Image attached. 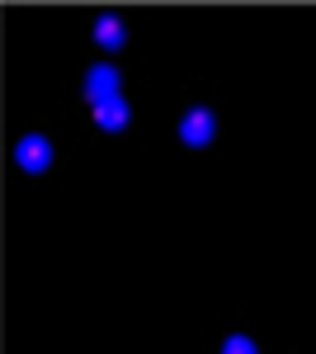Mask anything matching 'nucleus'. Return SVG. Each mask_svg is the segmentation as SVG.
Instances as JSON below:
<instances>
[{"instance_id":"39448f33","label":"nucleus","mask_w":316,"mask_h":354,"mask_svg":"<svg viewBox=\"0 0 316 354\" xmlns=\"http://www.w3.org/2000/svg\"><path fill=\"white\" fill-rule=\"evenodd\" d=\"M95 43H100V48H123V43H128L123 19H118V15H100V19H95Z\"/></svg>"},{"instance_id":"f03ea898","label":"nucleus","mask_w":316,"mask_h":354,"mask_svg":"<svg viewBox=\"0 0 316 354\" xmlns=\"http://www.w3.org/2000/svg\"><path fill=\"white\" fill-rule=\"evenodd\" d=\"M15 165H19L24 175H43V170L53 165V137L24 133L19 142H15Z\"/></svg>"},{"instance_id":"f257e3e1","label":"nucleus","mask_w":316,"mask_h":354,"mask_svg":"<svg viewBox=\"0 0 316 354\" xmlns=\"http://www.w3.org/2000/svg\"><path fill=\"white\" fill-rule=\"evenodd\" d=\"M212 137H217V113H212L208 104H189V109L180 113V142L194 147V151H203Z\"/></svg>"},{"instance_id":"7ed1b4c3","label":"nucleus","mask_w":316,"mask_h":354,"mask_svg":"<svg viewBox=\"0 0 316 354\" xmlns=\"http://www.w3.org/2000/svg\"><path fill=\"white\" fill-rule=\"evenodd\" d=\"M80 90H85V100H90V109H95V104H104L113 95H123V76H118V66H90Z\"/></svg>"},{"instance_id":"20e7f679","label":"nucleus","mask_w":316,"mask_h":354,"mask_svg":"<svg viewBox=\"0 0 316 354\" xmlns=\"http://www.w3.org/2000/svg\"><path fill=\"white\" fill-rule=\"evenodd\" d=\"M95 128H104V133H123L132 123V104L123 100V95H113V100H104V104H95Z\"/></svg>"},{"instance_id":"423d86ee","label":"nucleus","mask_w":316,"mask_h":354,"mask_svg":"<svg viewBox=\"0 0 316 354\" xmlns=\"http://www.w3.org/2000/svg\"><path fill=\"white\" fill-rule=\"evenodd\" d=\"M222 354H260V345H255V335H227Z\"/></svg>"}]
</instances>
